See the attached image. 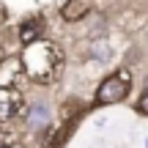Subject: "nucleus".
Segmentation results:
<instances>
[{
    "label": "nucleus",
    "mask_w": 148,
    "mask_h": 148,
    "mask_svg": "<svg viewBox=\"0 0 148 148\" xmlns=\"http://www.w3.org/2000/svg\"><path fill=\"white\" fill-rule=\"evenodd\" d=\"M19 60H22V69H25V77L38 85H49L63 69V55H60L58 44L44 41V38L27 44L22 49Z\"/></svg>",
    "instance_id": "f257e3e1"
},
{
    "label": "nucleus",
    "mask_w": 148,
    "mask_h": 148,
    "mask_svg": "<svg viewBox=\"0 0 148 148\" xmlns=\"http://www.w3.org/2000/svg\"><path fill=\"white\" fill-rule=\"evenodd\" d=\"M132 90V74L129 69H118L112 74H107L99 85H96V93H93V104L96 107H110L123 101Z\"/></svg>",
    "instance_id": "f03ea898"
},
{
    "label": "nucleus",
    "mask_w": 148,
    "mask_h": 148,
    "mask_svg": "<svg viewBox=\"0 0 148 148\" xmlns=\"http://www.w3.org/2000/svg\"><path fill=\"white\" fill-rule=\"evenodd\" d=\"M25 112V96L19 88H0V123L14 121Z\"/></svg>",
    "instance_id": "7ed1b4c3"
},
{
    "label": "nucleus",
    "mask_w": 148,
    "mask_h": 148,
    "mask_svg": "<svg viewBox=\"0 0 148 148\" xmlns=\"http://www.w3.org/2000/svg\"><path fill=\"white\" fill-rule=\"evenodd\" d=\"M25 123L30 132H38V129H47L49 123H52V107L47 104V101H30V104H25Z\"/></svg>",
    "instance_id": "20e7f679"
},
{
    "label": "nucleus",
    "mask_w": 148,
    "mask_h": 148,
    "mask_svg": "<svg viewBox=\"0 0 148 148\" xmlns=\"http://www.w3.org/2000/svg\"><path fill=\"white\" fill-rule=\"evenodd\" d=\"M25 77L19 58H3L0 60V88H19V79Z\"/></svg>",
    "instance_id": "39448f33"
},
{
    "label": "nucleus",
    "mask_w": 148,
    "mask_h": 148,
    "mask_svg": "<svg viewBox=\"0 0 148 148\" xmlns=\"http://www.w3.org/2000/svg\"><path fill=\"white\" fill-rule=\"evenodd\" d=\"M90 14V0H66L60 5V19L63 22H79Z\"/></svg>",
    "instance_id": "423d86ee"
},
{
    "label": "nucleus",
    "mask_w": 148,
    "mask_h": 148,
    "mask_svg": "<svg viewBox=\"0 0 148 148\" xmlns=\"http://www.w3.org/2000/svg\"><path fill=\"white\" fill-rule=\"evenodd\" d=\"M41 36H44V22L38 19V16H33V19H25L19 25V41L25 44H33V41H41Z\"/></svg>",
    "instance_id": "0eeeda50"
},
{
    "label": "nucleus",
    "mask_w": 148,
    "mask_h": 148,
    "mask_svg": "<svg viewBox=\"0 0 148 148\" xmlns=\"http://www.w3.org/2000/svg\"><path fill=\"white\" fill-rule=\"evenodd\" d=\"M134 110H137L140 115H145V118H148V88L140 93V99H137V104H134Z\"/></svg>",
    "instance_id": "6e6552de"
},
{
    "label": "nucleus",
    "mask_w": 148,
    "mask_h": 148,
    "mask_svg": "<svg viewBox=\"0 0 148 148\" xmlns=\"http://www.w3.org/2000/svg\"><path fill=\"white\" fill-rule=\"evenodd\" d=\"M0 60H3V47H0Z\"/></svg>",
    "instance_id": "1a4fd4ad"
},
{
    "label": "nucleus",
    "mask_w": 148,
    "mask_h": 148,
    "mask_svg": "<svg viewBox=\"0 0 148 148\" xmlns=\"http://www.w3.org/2000/svg\"><path fill=\"white\" fill-rule=\"evenodd\" d=\"M0 148H8V145H0Z\"/></svg>",
    "instance_id": "9d476101"
},
{
    "label": "nucleus",
    "mask_w": 148,
    "mask_h": 148,
    "mask_svg": "<svg viewBox=\"0 0 148 148\" xmlns=\"http://www.w3.org/2000/svg\"><path fill=\"white\" fill-rule=\"evenodd\" d=\"M145 148H148V140H145Z\"/></svg>",
    "instance_id": "9b49d317"
}]
</instances>
